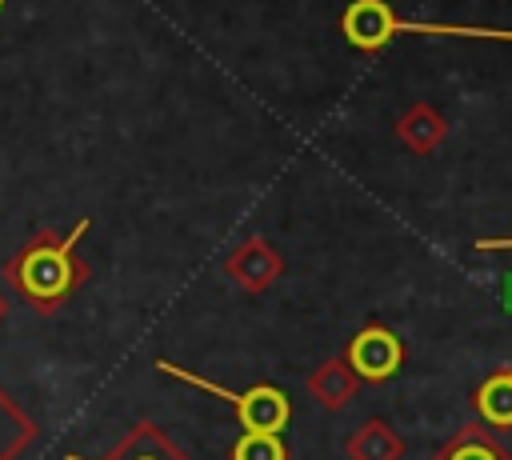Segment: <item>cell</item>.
Instances as JSON below:
<instances>
[{
	"label": "cell",
	"instance_id": "obj_15",
	"mask_svg": "<svg viewBox=\"0 0 512 460\" xmlns=\"http://www.w3.org/2000/svg\"><path fill=\"white\" fill-rule=\"evenodd\" d=\"M496 296H500V308H504V312L512 316V272H504V280H500Z\"/></svg>",
	"mask_w": 512,
	"mask_h": 460
},
{
	"label": "cell",
	"instance_id": "obj_10",
	"mask_svg": "<svg viewBox=\"0 0 512 460\" xmlns=\"http://www.w3.org/2000/svg\"><path fill=\"white\" fill-rule=\"evenodd\" d=\"M308 392H312V400H316L320 408L336 412V408H344V404L360 392V380H356V372L348 368V360L336 352V356H328V360L316 364V372L308 376Z\"/></svg>",
	"mask_w": 512,
	"mask_h": 460
},
{
	"label": "cell",
	"instance_id": "obj_8",
	"mask_svg": "<svg viewBox=\"0 0 512 460\" xmlns=\"http://www.w3.org/2000/svg\"><path fill=\"white\" fill-rule=\"evenodd\" d=\"M428 460H512V448L480 420L460 424Z\"/></svg>",
	"mask_w": 512,
	"mask_h": 460
},
{
	"label": "cell",
	"instance_id": "obj_16",
	"mask_svg": "<svg viewBox=\"0 0 512 460\" xmlns=\"http://www.w3.org/2000/svg\"><path fill=\"white\" fill-rule=\"evenodd\" d=\"M4 316H8V296L0 292V320H4Z\"/></svg>",
	"mask_w": 512,
	"mask_h": 460
},
{
	"label": "cell",
	"instance_id": "obj_17",
	"mask_svg": "<svg viewBox=\"0 0 512 460\" xmlns=\"http://www.w3.org/2000/svg\"><path fill=\"white\" fill-rule=\"evenodd\" d=\"M0 8H4V0H0Z\"/></svg>",
	"mask_w": 512,
	"mask_h": 460
},
{
	"label": "cell",
	"instance_id": "obj_6",
	"mask_svg": "<svg viewBox=\"0 0 512 460\" xmlns=\"http://www.w3.org/2000/svg\"><path fill=\"white\" fill-rule=\"evenodd\" d=\"M64 460H92V456H76V452H68ZM100 460H192L160 424H152V420H136L132 428H128V436L108 452V456H100Z\"/></svg>",
	"mask_w": 512,
	"mask_h": 460
},
{
	"label": "cell",
	"instance_id": "obj_11",
	"mask_svg": "<svg viewBox=\"0 0 512 460\" xmlns=\"http://www.w3.org/2000/svg\"><path fill=\"white\" fill-rule=\"evenodd\" d=\"M344 452H348V460H400L404 456V440L388 420L372 416L344 440Z\"/></svg>",
	"mask_w": 512,
	"mask_h": 460
},
{
	"label": "cell",
	"instance_id": "obj_12",
	"mask_svg": "<svg viewBox=\"0 0 512 460\" xmlns=\"http://www.w3.org/2000/svg\"><path fill=\"white\" fill-rule=\"evenodd\" d=\"M36 436H40L36 420L24 412V404H16L0 388V460H20L36 444Z\"/></svg>",
	"mask_w": 512,
	"mask_h": 460
},
{
	"label": "cell",
	"instance_id": "obj_4",
	"mask_svg": "<svg viewBox=\"0 0 512 460\" xmlns=\"http://www.w3.org/2000/svg\"><path fill=\"white\" fill-rule=\"evenodd\" d=\"M344 360H348V368L356 372V380L364 384H384V380H392L396 372H400V364H404V340L388 328V324H380V320H368L352 340H348V348L340 352Z\"/></svg>",
	"mask_w": 512,
	"mask_h": 460
},
{
	"label": "cell",
	"instance_id": "obj_14",
	"mask_svg": "<svg viewBox=\"0 0 512 460\" xmlns=\"http://www.w3.org/2000/svg\"><path fill=\"white\" fill-rule=\"evenodd\" d=\"M476 252H512V236H480L472 240Z\"/></svg>",
	"mask_w": 512,
	"mask_h": 460
},
{
	"label": "cell",
	"instance_id": "obj_3",
	"mask_svg": "<svg viewBox=\"0 0 512 460\" xmlns=\"http://www.w3.org/2000/svg\"><path fill=\"white\" fill-rule=\"evenodd\" d=\"M156 372H164L172 380H184V384H192L200 392H212L224 404H232V412L240 420V432H272V436H280L288 428V420H292V400H288V392L280 384H252L244 392H232V388L212 384L208 376H200L192 368H180L172 360H156Z\"/></svg>",
	"mask_w": 512,
	"mask_h": 460
},
{
	"label": "cell",
	"instance_id": "obj_7",
	"mask_svg": "<svg viewBox=\"0 0 512 460\" xmlns=\"http://www.w3.org/2000/svg\"><path fill=\"white\" fill-rule=\"evenodd\" d=\"M396 140H400L408 152L428 156V152L444 148V140H448V116H444L436 104L416 100V104H408V108L396 116Z\"/></svg>",
	"mask_w": 512,
	"mask_h": 460
},
{
	"label": "cell",
	"instance_id": "obj_1",
	"mask_svg": "<svg viewBox=\"0 0 512 460\" xmlns=\"http://www.w3.org/2000/svg\"><path fill=\"white\" fill-rule=\"evenodd\" d=\"M88 228H92L88 216H80L64 236H56L52 228H40V232H32V236L4 260V280H8V288H12L28 308H36L40 316L56 312V308L88 280L84 260H76V244L84 240Z\"/></svg>",
	"mask_w": 512,
	"mask_h": 460
},
{
	"label": "cell",
	"instance_id": "obj_13",
	"mask_svg": "<svg viewBox=\"0 0 512 460\" xmlns=\"http://www.w3.org/2000/svg\"><path fill=\"white\" fill-rule=\"evenodd\" d=\"M228 460H288V448H284V440L272 436V432H244V436L232 444Z\"/></svg>",
	"mask_w": 512,
	"mask_h": 460
},
{
	"label": "cell",
	"instance_id": "obj_5",
	"mask_svg": "<svg viewBox=\"0 0 512 460\" xmlns=\"http://www.w3.org/2000/svg\"><path fill=\"white\" fill-rule=\"evenodd\" d=\"M224 272L232 276V284L244 296H260L268 292L280 276H284V256L264 240V236H248L244 244H236L224 260Z\"/></svg>",
	"mask_w": 512,
	"mask_h": 460
},
{
	"label": "cell",
	"instance_id": "obj_9",
	"mask_svg": "<svg viewBox=\"0 0 512 460\" xmlns=\"http://www.w3.org/2000/svg\"><path fill=\"white\" fill-rule=\"evenodd\" d=\"M472 408H476V420L492 432H504L512 428V360L496 372H488L476 388H472Z\"/></svg>",
	"mask_w": 512,
	"mask_h": 460
},
{
	"label": "cell",
	"instance_id": "obj_2",
	"mask_svg": "<svg viewBox=\"0 0 512 460\" xmlns=\"http://www.w3.org/2000/svg\"><path fill=\"white\" fill-rule=\"evenodd\" d=\"M340 32L352 48L376 52L392 36L412 32V36H456V40H500L512 44V28H476V24H436V20H404L392 12L388 0H352L340 16Z\"/></svg>",
	"mask_w": 512,
	"mask_h": 460
}]
</instances>
